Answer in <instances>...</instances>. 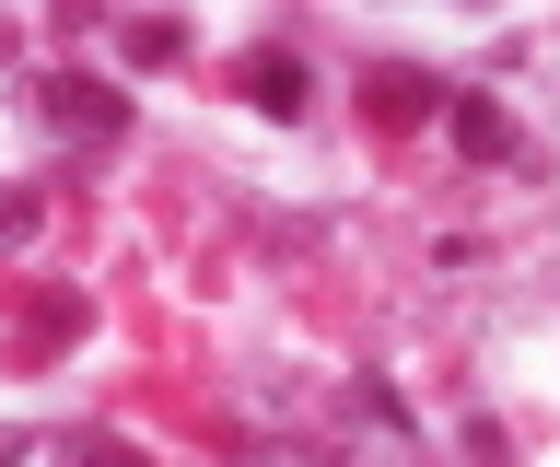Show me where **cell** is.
Returning a JSON list of instances; mask_svg holds the SVG:
<instances>
[{"instance_id":"obj_1","label":"cell","mask_w":560,"mask_h":467,"mask_svg":"<svg viewBox=\"0 0 560 467\" xmlns=\"http://www.w3.org/2000/svg\"><path fill=\"white\" fill-rule=\"evenodd\" d=\"M245 106L292 117V106H304V59H245Z\"/></svg>"},{"instance_id":"obj_2","label":"cell","mask_w":560,"mask_h":467,"mask_svg":"<svg viewBox=\"0 0 560 467\" xmlns=\"http://www.w3.org/2000/svg\"><path fill=\"white\" fill-rule=\"evenodd\" d=\"M420 94H432L420 71H374V82H362V117H385V129H409V117H420Z\"/></svg>"},{"instance_id":"obj_3","label":"cell","mask_w":560,"mask_h":467,"mask_svg":"<svg viewBox=\"0 0 560 467\" xmlns=\"http://www.w3.org/2000/svg\"><path fill=\"white\" fill-rule=\"evenodd\" d=\"M59 94V129H117V94L105 82H47Z\"/></svg>"},{"instance_id":"obj_4","label":"cell","mask_w":560,"mask_h":467,"mask_svg":"<svg viewBox=\"0 0 560 467\" xmlns=\"http://www.w3.org/2000/svg\"><path fill=\"white\" fill-rule=\"evenodd\" d=\"M455 141H467V152H502L514 129H502V106H479V94H467V106H455Z\"/></svg>"}]
</instances>
